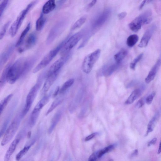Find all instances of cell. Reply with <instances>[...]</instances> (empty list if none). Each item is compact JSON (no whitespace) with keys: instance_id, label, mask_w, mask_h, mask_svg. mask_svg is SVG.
I'll use <instances>...</instances> for the list:
<instances>
[{"instance_id":"obj_1","label":"cell","mask_w":161,"mask_h":161,"mask_svg":"<svg viewBox=\"0 0 161 161\" xmlns=\"http://www.w3.org/2000/svg\"><path fill=\"white\" fill-rule=\"evenodd\" d=\"M36 60L35 57L22 58L18 59L13 64H8L7 82L11 84H14L20 78L24 76L30 71Z\"/></svg>"},{"instance_id":"obj_2","label":"cell","mask_w":161,"mask_h":161,"mask_svg":"<svg viewBox=\"0 0 161 161\" xmlns=\"http://www.w3.org/2000/svg\"><path fill=\"white\" fill-rule=\"evenodd\" d=\"M64 40L55 48L50 51L43 58L38 65L35 68L33 73H36L46 67L59 52L61 51L68 39Z\"/></svg>"},{"instance_id":"obj_3","label":"cell","mask_w":161,"mask_h":161,"mask_svg":"<svg viewBox=\"0 0 161 161\" xmlns=\"http://www.w3.org/2000/svg\"><path fill=\"white\" fill-rule=\"evenodd\" d=\"M152 13L150 10H147L135 19L129 26L133 31L137 32L144 25L149 24L152 21Z\"/></svg>"},{"instance_id":"obj_4","label":"cell","mask_w":161,"mask_h":161,"mask_svg":"<svg viewBox=\"0 0 161 161\" xmlns=\"http://www.w3.org/2000/svg\"><path fill=\"white\" fill-rule=\"evenodd\" d=\"M37 2V1H35L31 2L20 13L10 29L9 34L12 37H14L16 35L26 15Z\"/></svg>"},{"instance_id":"obj_5","label":"cell","mask_w":161,"mask_h":161,"mask_svg":"<svg viewBox=\"0 0 161 161\" xmlns=\"http://www.w3.org/2000/svg\"><path fill=\"white\" fill-rule=\"evenodd\" d=\"M22 118L21 114L17 116L7 129L1 143L2 146H4L9 143L14 136L19 126Z\"/></svg>"},{"instance_id":"obj_6","label":"cell","mask_w":161,"mask_h":161,"mask_svg":"<svg viewBox=\"0 0 161 161\" xmlns=\"http://www.w3.org/2000/svg\"><path fill=\"white\" fill-rule=\"evenodd\" d=\"M41 79L40 78L39 80L36 84L31 88L27 95L26 104L21 113L22 118L28 112L35 99L41 85Z\"/></svg>"},{"instance_id":"obj_7","label":"cell","mask_w":161,"mask_h":161,"mask_svg":"<svg viewBox=\"0 0 161 161\" xmlns=\"http://www.w3.org/2000/svg\"><path fill=\"white\" fill-rule=\"evenodd\" d=\"M101 54V50L98 49L85 57L82 64V69L84 73L88 74L91 72L95 64L99 59Z\"/></svg>"},{"instance_id":"obj_8","label":"cell","mask_w":161,"mask_h":161,"mask_svg":"<svg viewBox=\"0 0 161 161\" xmlns=\"http://www.w3.org/2000/svg\"><path fill=\"white\" fill-rule=\"evenodd\" d=\"M82 37V33L79 32L73 35L69 38H68L61 50L60 55L63 56L69 53L70 51L79 41Z\"/></svg>"},{"instance_id":"obj_9","label":"cell","mask_w":161,"mask_h":161,"mask_svg":"<svg viewBox=\"0 0 161 161\" xmlns=\"http://www.w3.org/2000/svg\"><path fill=\"white\" fill-rule=\"evenodd\" d=\"M65 22L61 20L58 21L50 30L46 40L48 45L52 43L62 33L65 26Z\"/></svg>"},{"instance_id":"obj_10","label":"cell","mask_w":161,"mask_h":161,"mask_svg":"<svg viewBox=\"0 0 161 161\" xmlns=\"http://www.w3.org/2000/svg\"><path fill=\"white\" fill-rule=\"evenodd\" d=\"M70 56V54L69 53L65 55L62 56L57 60L50 67L47 73L46 76L53 74H59L62 68L69 60Z\"/></svg>"},{"instance_id":"obj_11","label":"cell","mask_w":161,"mask_h":161,"mask_svg":"<svg viewBox=\"0 0 161 161\" xmlns=\"http://www.w3.org/2000/svg\"><path fill=\"white\" fill-rule=\"evenodd\" d=\"M155 28V26L154 25H153L146 30L139 45V47L142 48L147 46Z\"/></svg>"},{"instance_id":"obj_12","label":"cell","mask_w":161,"mask_h":161,"mask_svg":"<svg viewBox=\"0 0 161 161\" xmlns=\"http://www.w3.org/2000/svg\"><path fill=\"white\" fill-rule=\"evenodd\" d=\"M59 74L55 73L46 76V79L41 91L42 95H44L48 91L56 80Z\"/></svg>"},{"instance_id":"obj_13","label":"cell","mask_w":161,"mask_h":161,"mask_svg":"<svg viewBox=\"0 0 161 161\" xmlns=\"http://www.w3.org/2000/svg\"><path fill=\"white\" fill-rule=\"evenodd\" d=\"M16 45L12 44L3 52L0 57V66L1 69L5 65L12 54Z\"/></svg>"},{"instance_id":"obj_14","label":"cell","mask_w":161,"mask_h":161,"mask_svg":"<svg viewBox=\"0 0 161 161\" xmlns=\"http://www.w3.org/2000/svg\"><path fill=\"white\" fill-rule=\"evenodd\" d=\"M111 14V12L109 10L104 11L97 18L93 24V27L97 28L102 26L109 19Z\"/></svg>"},{"instance_id":"obj_15","label":"cell","mask_w":161,"mask_h":161,"mask_svg":"<svg viewBox=\"0 0 161 161\" xmlns=\"http://www.w3.org/2000/svg\"><path fill=\"white\" fill-rule=\"evenodd\" d=\"M37 41L36 35L34 33L30 34L26 38L25 43L24 47L19 50V51L22 52L26 50H29L33 47L36 45Z\"/></svg>"},{"instance_id":"obj_16","label":"cell","mask_w":161,"mask_h":161,"mask_svg":"<svg viewBox=\"0 0 161 161\" xmlns=\"http://www.w3.org/2000/svg\"><path fill=\"white\" fill-rule=\"evenodd\" d=\"M161 65V59H159L151 69L147 77L145 79L146 83L148 84L154 78L156 73Z\"/></svg>"},{"instance_id":"obj_17","label":"cell","mask_w":161,"mask_h":161,"mask_svg":"<svg viewBox=\"0 0 161 161\" xmlns=\"http://www.w3.org/2000/svg\"><path fill=\"white\" fill-rule=\"evenodd\" d=\"M51 96V93L45 96L38 103L34 108L33 111L40 113L42 108L49 102Z\"/></svg>"},{"instance_id":"obj_18","label":"cell","mask_w":161,"mask_h":161,"mask_svg":"<svg viewBox=\"0 0 161 161\" xmlns=\"http://www.w3.org/2000/svg\"><path fill=\"white\" fill-rule=\"evenodd\" d=\"M19 141L20 139L17 138L12 142L6 152L4 161H10L11 157L16 150Z\"/></svg>"},{"instance_id":"obj_19","label":"cell","mask_w":161,"mask_h":161,"mask_svg":"<svg viewBox=\"0 0 161 161\" xmlns=\"http://www.w3.org/2000/svg\"><path fill=\"white\" fill-rule=\"evenodd\" d=\"M142 92V89L140 88L135 90L125 102V105H128L133 104L135 100L141 95Z\"/></svg>"},{"instance_id":"obj_20","label":"cell","mask_w":161,"mask_h":161,"mask_svg":"<svg viewBox=\"0 0 161 161\" xmlns=\"http://www.w3.org/2000/svg\"><path fill=\"white\" fill-rule=\"evenodd\" d=\"M61 116V111H59L57 112L54 115L48 130V133L49 134H51L53 131L54 129L60 121Z\"/></svg>"},{"instance_id":"obj_21","label":"cell","mask_w":161,"mask_h":161,"mask_svg":"<svg viewBox=\"0 0 161 161\" xmlns=\"http://www.w3.org/2000/svg\"><path fill=\"white\" fill-rule=\"evenodd\" d=\"M56 7L55 1L49 0L44 5L42 8V13L43 14H48L53 11Z\"/></svg>"},{"instance_id":"obj_22","label":"cell","mask_w":161,"mask_h":161,"mask_svg":"<svg viewBox=\"0 0 161 161\" xmlns=\"http://www.w3.org/2000/svg\"><path fill=\"white\" fill-rule=\"evenodd\" d=\"M158 117V114H156L152 118L149 122L148 126L146 133L145 136H147L149 134L154 130L155 126Z\"/></svg>"},{"instance_id":"obj_23","label":"cell","mask_w":161,"mask_h":161,"mask_svg":"<svg viewBox=\"0 0 161 161\" xmlns=\"http://www.w3.org/2000/svg\"><path fill=\"white\" fill-rule=\"evenodd\" d=\"M31 28V23H29L23 30L20 37L16 44V47H17L21 45L25 37L28 33Z\"/></svg>"},{"instance_id":"obj_24","label":"cell","mask_w":161,"mask_h":161,"mask_svg":"<svg viewBox=\"0 0 161 161\" xmlns=\"http://www.w3.org/2000/svg\"><path fill=\"white\" fill-rule=\"evenodd\" d=\"M46 21V19L43 14H41L37 20L36 23V28L38 31H41L43 28Z\"/></svg>"},{"instance_id":"obj_25","label":"cell","mask_w":161,"mask_h":161,"mask_svg":"<svg viewBox=\"0 0 161 161\" xmlns=\"http://www.w3.org/2000/svg\"><path fill=\"white\" fill-rule=\"evenodd\" d=\"M120 64L116 62L115 64L106 68L104 71V74L106 76H109L111 75L118 68Z\"/></svg>"},{"instance_id":"obj_26","label":"cell","mask_w":161,"mask_h":161,"mask_svg":"<svg viewBox=\"0 0 161 161\" xmlns=\"http://www.w3.org/2000/svg\"><path fill=\"white\" fill-rule=\"evenodd\" d=\"M127 51L124 49H122L114 56V58L116 62L121 63V62L126 56Z\"/></svg>"},{"instance_id":"obj_27","label":"cell","mask_w":161,"mask_h":161,"mask_svg":"<svg viewBox=\"0 0 161 161\" xmlns=\"http://www.w3.org/2000/svg\"><path fill=\"white\" fill-rule=\"evenodd\" d=\"M139 39L138 36L136 35H133L129 37L126 40V44L129 47L134 46Z\"/></svg>"},{"instance_id":"obj_28","label":"cell","mask_w":161,"mask_h":161,"mask_svg":"<svg viewBox=\"0 0 161 161\" xmlns=\"http://www.w3.org/2000/svg\"><path fill=\"white\" fill-rule=\"evenodd\" d=\"M74 82L73 79H71L64 83L60 88L59 93L62 94L65 93L73 85Z\"/></svg>"},{"instance_id":"obj_29","label":"cell","mask_w":161,"mask_h":161,"mask_svg":"<svg viewBox=\"0 0 161 161\" xmlns=\"http://www.w3.org/2000/svg\"><path fill=\"white\" fill-rule=\"evenodd\" d=\"M12 96L13 94H10L1 102V104H0V113H1V114H2L4 109L11 101Z\"/></svg>"},{"instance_id":"obj_30","label":"cell","mask_w":161,"mask_h":161,"mask_svg":"<svg viewBox=\"0 0 161 161\" xmlns=\"http://www.w3.org/2000/svg\"><path fill=\"white\" fill-rule=\"evenodd\" d=\"M62 99L60 98H58L52 103L50 108L47 111L46 115H47L52 112L55 109L58 107L62 102Z\"/></svg>"},{"instance_id":"obj_31","label":"cell","mask_w":161,"mask_h":161,"mask_svg":"<svg viewBox=\"0 0 161 161\" xmlns=\"http://www.w3.org/2000/svg\"><path fill=\"white\" fill-rule=\"evenodd\" d=\"M87 18L83 17L78 19L73 25L71 28L72 30H74L80 28L85 23Z\"/></svg>"},{"instance_id":"obj_32","label":"cell","mask_w":161,"mask_h":161,"mask_svg":"<svg viewBox=\"0 0 161 161\" xmlns=\"http://www.w3.org/2000/svg\"><path fill=\"white\" fill-rule=\"evenodd\" d=\"M31 145L25 146L17 155L16 157L17 161H19L27 153L30 149Z\"/></svg>"},{"instance_id":"obj_33","label":"cell","mask_w":161,"mask_h":161,"mask_svg":"<svg viewBox=\"0 0 161 161\" xmlns=\"http://www.w3.org/2000/svg\"><path fill=\"white\" fill-rule=\"evenodd\" d=\"M115 147V145H111L105 147L103 149L98 151L97 154L98 158H101L106 153L114 149Z\"/></svg>"},{"instance_id":"obj_34","label":"cell","mask_w":161,"mask_h":161,"mask_svg":"<svg viewBox=\"0 0 161 161\" xmlns=\"http://www.w3.org/2000/svg\"><path fill=\"white\" fill-rule=\"evenodd\" d=\"M9 1L8 0H4L2 1L0 4V18L2 17L4 12L6 8H7Z\"/></svg>"},{"instance_id":"obj_35","label":"cell","mask_w":161,"mask_h":161,"mask_svg":"<svg viewBox=\"0 0 161 161\" xmlns=\"http://www.w3.org/2000/svg\"><path fill=\"white\" fill-rule=\"evenodd\" d=\"M143 54L142 53L136 57L131 63L130 65V68L133 70L135 69L137 64L142 58L143 56Z\"/></svg>"},{"instance_id":"obj_36","label":"cell","mask_w":161,"mask_h":161,"mask_svg":"<svg viewBox=\"0 0 161 161\" xmlns=\"http://www.w3.org/2000/svg\"><path fill=\"white\" fill-rule=\"evenodd\" d=\"M10 21H8L5 24L2 28L0 32V39L2 40L4 37L7 29L11 23Z\"/></svg>"},{"instance_id":"obj_37","label":"cell","mask_w":161,"mask_h":161,"mask_svg":"<svg viewBox=\"0 0 161 161\" xmlns=\"http://www.w3.org/2000/svg\"><path fill=\"white\" fill-rule=\"evenodd\" d=\"M154 96L155 93L153 92L147 97L146 99V102L147 104L150 105L152 103Z\"/></svg>"},{"instance_id":"obj_38","label":"cell","mask_w":161,"mask_h":161,"mask_svg":"<svg viewBox=\"0 0 161 161\" xmlns=\"http://www.w3.org/2000/svg\"><path fill=\"white\" fill-rule=\"evenodd\" d=\"M99 159L97 152H95L93 153L89 157L88 161H97L98 159Z\"/></svg>"},{"instance_id":"obj_39","label":"cell","mask_w":161,"mask_h":161,"mask_svg":"<svg viewBox=\"0 0 161 161\" xmlns=\"http://www.w3.org/2000/svg\"><path fill=\"white\" fill-rule=\"evenodd\" d=\"M145 102L144 99H140L137 102L136 106L139 108L142 107L144 104Z\"/></svg>"},{"instance_id":"obj_40","label":"cell","mask_w":161,"mask_h":161,"mask_svg":"<svg viewBox=\"0 0 161 161\" xmlns=\"http://www.w3.org/2000/svg\"><path fill=\"white\" fill-rule=\"evenodd\" d=\"M98 134L97 133H93L86 137L85 139L86 141H88L90 140Z\"/></svg>"},{"instance_id":"obj_41","label":"cell","mask_w":161,"mask_h":161,"mask_svg":"<svg viewBox=\"0 0 161 161\" xmlns=\"http://www.w3.org/2000/svg\"><path fill=\"white\" fill-rule=\"evenodd\" d=\"M126 15V12H123L118 14V17L120 20H121L125 18Z\"/></svg>"},{"instance_id":"obj_42","label":"cell","mask_w":161,"mask_h":161,"mask_svg":"<svg viewBox=\"0 0 161 161\" xmlns=\"http://www.w3.org/2000/svg\"><path fill=\"white\" fill-rule=\"evenodd\" d=\"M157 141V139L156 138H154L153 139L148 143V146L149 147L151 146L154 145L156 143Z\"/></svg>"},{"instance_id":"obj_43","label":"cell","mask_w":161,"mask_h":161,"mask_svg":"<svg viewBox=\"0 0 161 161\" xmlns=\"http://www.w3.org/2000/svg\"><path fill=\"white\" fill-rule=\"evenodd\" d=\"M150 2H151V1H143L142 3L141 4L139 7V9L141 10L143 7L145 5L146 3H148Z\"/></svg>"},{"instance_id":"obj_44","label":"cell","mask_w":161,"mask_h":161,"mask_svg":"<svg viewBox=\"0 0 161 161\" xmlns=\"http://www.w3.org/2000/svg\"><path fill=\"white\" fill-rule=\"evenodd\" d=\"M59 90L60 88L59 87H57L53 94V96L54 97H55L58 95V94L59 93Z\"/></svg>"},{"instance_id":"obj_45","label":"cell","mask_w":161,"mask_h":161,"mask_svg":"<svg viewBox=\"0 0 161 161\" xmlns=\"http://www.w3.org/2000/svg\"><path fill=\"white\" fill-rule=\"evenodd\" d=\"M97 1H92L88 5V8H91L97 2Z\"/></svg>"},{"instance_id":"obj_46","label":"cell","mask_w":161,"mask_h":161,"mask_svg":"<svg viewBox=\"0 0 161 161\" xmlns=\"http://www.w3.org/2000/svg\"><path fill=\"white\" fill-rule=\"evenodd\" d=\"M138 150L135 149L134 151L133 152V153L132 154V156H136L138 155Z\"/></svg>"},{"instance_id":"obj_47","label":"cell","mask_w":161,"mask_h":161,"mask_svg":"<svg viewBox=\"0 0 161 161\" xmlns=\"http://www.w3.org/2000/svg\"><path fill=\"white\" fill-rule=\"evenodd\" d=\"M161 153V141L159 143V148L158 150V154H159Z\"/></svg>"},{"instance_id":"obj_48","label":"cell","mask_w":161,"mask_h":161,"mask_svg":"<svg viewBox=\"0 0 161 161\" xmlns=\"http://www.w3.org/2000/svg\"><path fill=\"white\" fill-rule=\"evenodd\" d=\"M109 161H113V160L112 159H111Z\"/></svg>"}]
</instances>
